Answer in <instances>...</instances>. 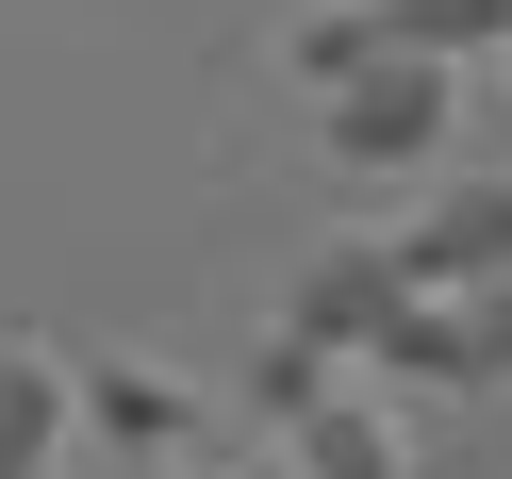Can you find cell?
<instances>
[{
	"instance_id": "obj_1",
	"label": "cell",
	"mask_w": 512,
	"mask_h": 479,
	"mask_svg": "<svg viewBox=\"0 0 512 479\" xmlns=\"http://www.w3.org/2000/svg\"><path fill=\"white\" fill-rule=\"evenodd\" d=\"M446 100H463V83H446L430 50H380V67L331 83L314 133H331V166H430V149H446Z\"/></svg>"
},
{
	"instance_id": "obj_2",
	"label": "cell",
	"mask_w": 512,
	"mask_h": 479,
	"mask_svg": "<svg viewBox=\"0 0 512 479\" xmlns=\"http://www.w3.org/2000/svg\"><path fill=\"white\" fill-rule=\"evenodd\" d=\"M496 265H512V182H446V199L397 232V281H413V298H463V281H496Z\"/></svg>"
},
{
	"instance_id": "obj_3",
	"label": "cell",
	"mask_w": 512,
	"mask_h": 479,
	"mask_svg": "<svg viewBox=\"0 0 512 479\" xmlns=\"http://www.w3.org/2000/svg\"><path fill=\"white\" fill-rule=\"evenodd\" d=\"M397 298H413L397 248H314L298 298H281V331H314V347H380V314H397Z\"/></svg>"
},
{
	"instance_id": "obj_4",
	"label": "cell",
	"mask_w": 512,
	"mask_h": 479,
	"mask_svg": "<svg viewBox=\"0 0 512 479\" xmlns=\"http://www.w3.org/2000/svg\"><path fill=\"white\" fill-rule=\"evenodd\" d=\"M67 430H100V446H133V463H149V446L199 430V397H182L166 364H67Z\"/></svg>"
},
{
	"instance_id": "obj_5",
	"label": "cell",
	"mask_w": 512,
	"mask_h": 479,
	"mask_svg": "<svg viewBox=\"0 0 512 479\" xmlns=\"http://www.w3.org/2000/svg\"><path fill=\"white\" fill-rule=\"evenodd\" d=\"M281 463H298V479H413V463H397V413L347 397V380L298 413V430H281Z\"/></svg>"
},
{
	"instance_id": "obj_6",
	"label": "cell",
	"mask_w": 512,
	"mask_h": 479,
	"mask_svg": "<svg viewBox=\"0 0 512 479\" xmlns=\"http://www.w3.org/2000/svg\"><path fill=\"white\" fill-rule=\"evenodd\" d=\"M67 463V347H0V479Z\"/></svg>"
},
{
	"instance_id": "obj_7",
	"label": "cell",
	"mask_w": 512,
	"mask_h": 479,
	"mask_svg": "<svg viewBox=\"0 0 512 479\" xmlns=\"http://www.w3.org/2000/svg\"><path fill=\"white\" fill-rule=\"evenodd\" d=\"M512 34V0H380V50H430V67H479Z\"/></svg>"
},
{
	"instance_id": "obj_8",
	"label": "cell",
	"mask_w": 512,
	"mask_h": 479,
	"mask_svg": "<svg viewBox=\"0 0 512 479\" xmlns=\"http://www.w3.org/2000/svg\"><path fill=\"white\" fill-rule=\"evenodd\" d=\"M331 380H347V347H314V331H265V347H248V413H265V430H298Z\"/></svg>"
},
{
	"instance_id": "obj_9",
	"label": "cell",
	"mask_w": 512,
	"mask_h": 479,
	"mask_svg": "<svg viewBox=\"0 0 512 479\" xmlns=\"http://www.w3.org/2000/svg\"><path fill=\"white\" fill-rule=\"evenodd\" d=\"M281 67H298V83L380 67V0H314V17H281Z\"/></svg>"
},
{
	"instance_id": "obj_10",
	"label": "cell",
	"mask_w": 512,
	"mask_h": 479,
	"mask_svg": "<svg viewBox=\"0 0 512 479\" xmlns=\"http://www.w3.org/2000/svg\"><path fill=\"white\" fill-rule=\"evenodd\" d=\"M446 347H463V397H479V380H512V265L446 298Z\"/></svg>"
},
{
	"instance_id": "obj_11",
	"label": "cell",
	"mask_w": 512,
	"mask_h": 479,
	"mask_svg": "<svg viewBox=\"0 0 512 479\" xmlns=\"http://www.w3.org/2000/svg\"><path fill=\"white\" fill-rule=\"evenodd\" d=\"M265 479H298V463H265Z\"/></svg>"
},
{
	"instance_id": "obj_12",
	"label": "cell",
	"mask_w": 512,
	"mask_h": 479,
	"mask_svg": "<svg viewBox=\"0 0 512 479\" xmlns=\"http://www.w3.org/2000/svg\"><path fill=\"white\" fill-rule=\"evenodd\" d=\"M496 50H512V34H496Z\"/></svg>"
}]
</instances>
